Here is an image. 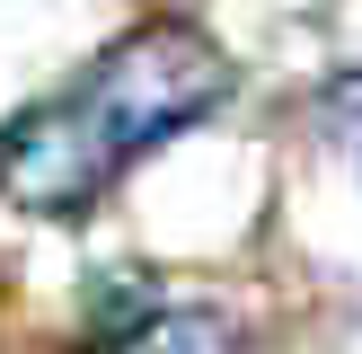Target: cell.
Segmentation results:
<instances>
[{"label": "cell", "instance_id": "6da1fadb", "mask_svg": "<svg viewBox=\"0 0 362 354\" xmlns=\"http://www.w3.org/2000/svg\"><path fill=\"white\" fill-rule=\"evenodd\" d=\"M221 98H230V53L186 18H141L124 45H106L80 71L71 98L27 106L0 133V195L71 222L106 195L115 169H133L141 151L204 124Z\"/></svg>", "mask_w": 362, "mask_h": 354}, {"label": "cell", "instance_id": "7a4b0ae2", "mask_svg": "<svg viewBox=\"0 0 362 354\" xmlns=\"http://www.w3.org/2000/svg\"><path fill=\"white\" fill-rule=\"evenodd\" d=\"M239 346H247V328L221 301H151L106 354H239Z\"/></svg>", "mask_w": 362, "mask_h": 354}, {"label": "cell", "instance_id": "3957f363", "mask_svg": "<svg viewBox=\"0 0 362 354\" xmlns=\"http://www.w3.org/2000/svg\"><path fill=\"white\" fill-rule=\"evenodd\" d=\"M318 133H327L336 159L362 169V71H327L318 80Z\"/></svg>", "mask_w": 362, "mask_h": 354}]
</instances>
